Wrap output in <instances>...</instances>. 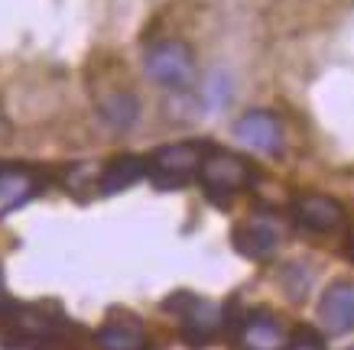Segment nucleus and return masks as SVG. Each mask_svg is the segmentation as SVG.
Masks as SVG:
<instances>
[{
	"label": "nucleus",
	"mask_w": 354,
	"mask_h": 350,
	"mask_svg": "<svg viewBox=\"0 0 354 350\" xmlns=\"http://www.w3.org/2000/svg\"><path fill=\"white\" fill-rule=\"evenodd\" d=\"M234 250L247 260H270L283 244V221L270 211L250 214L234 227Z\"/></svg>",
	"instance_id": "obj_7"
},
{
	"label": "nucleus",
	"mask_w": 354,
	"mask_h": 350,
	"mask_svg": "<svg viewBox=\"0 0 354 350\" xmlns=\"http://www.w3.org/2000/svg\"><path fill=\"white\" fill-rule=\"evenodd\" d=\"M212 143L205 139H185V143H169L147 156V175L156 188H183L198 175L202 156Z\"/></svg>",
	"instance_id": "obj_4"
},
{
	"label": "nucleus",
	"mask_w": 354,
	"mask_h": 350,
	"mask_svg": "<svg viewBox=\"0 0 354 350\" xmlns=\"http://www.w3.org/2000/svg\"><path fill=\"white\" fill-rule=\"evenodd\" d=\"M7 302V292H3V266H0V305Z\"/></svg>",
	"instance_id": "obj_17"
},
{
	"label": "nucleus",
	"mask_w": 354,
	"mask_h": 350,
	"mask_svg": "<svg viewBox=\"0 0 354 350\" xmlns=\"http://www.w3.org/2000/svg\"><path fill=\"white\" fill-rule=\"evenodd\" d=\"M234 137L244 146L263 153V156H279L283 153V124L270 110H247L244 117H237Z\"/></svg>",
	"instance_id": "obj_12"
},
{
	"label": "nucleus",
	"mask_w": 354,
	"mask_h": 350,
	"mask_svg": "<svg viewBox=\"0 0 354 350\" xmlns=\"http://www.w3.org/2000/svg\"><path fill=\"white\" fill-rule=\"evenodd\" d=\"M286 350H325L322 331H315V328H292L290 347H286Z\"/></svg>",
	"instance_id": "obj_15"
},
{
	"label": "nucleus",
	"mask_w": 354,
	"mask_h": 350,
	"mask_svg": "<svg viewBox=\"0 0 354 350\" xmlns=\"http://www.w3.org/2000/svg\"><path fill=\"white\" fill-rule=\"evenodd\" d=\"M95 347L97 350H150V334H147V324L133 311L114 308V311H108L104 324L95 331Z\"/></svg>",
	"instance_id": "obj_11"
},
{
	"label": "nucleus",
	"mask_w": 354,
	"mask_h": 350,
	"mask_svg": "<svg viewBox=\"0 0 354 350\" xmlns=\"http://www.w3.org/2000/svg\"><path fill=\"white\" fill-rule=\"evenodd\" d=\"M143 175H147V159L133 156V153H124V156H114L104 169L97 172V191L101 195H118V191L137 185Z\"/></svg>",
	"instance_id": "obj_14"
},
{
	"label": "nucleus",
	"mask_w": 354,
	"mask_h": 350,
	"mask_svg": "<svg viewBox=\"0 0 354 350\" xmlns=\"http://www.w3.org/2000/svg\"><path fill=\"white\" fill-rule=\"evenodd\" d=\"M162 311H172L179 318V334L189 347H205L221 331V308L192 292H176L162 302Z\"/></svg>",
	"instance_id": "obj_5"
},
{
	"label": "nucleus",
	"mask_w": 354,
	"mask_h": 350,
	"mask_svg": "<svg viewBox=\"0 0 354 350\" xmlns=\"http://www.w3.org/2000/svg\"><path fill=\"white\" fill-rule=\"evenodd\" d=\"M342 253H344V256H348V260H351V263H354V227H351V231H348V237H344Z\"/></svg>",
	"instance_id": "obj_16"
},
{
	"label": "nucleus",
	"mask_w": 354,
	"mask_h": 350,
	"mask_svg": "<svg viewBox=\"0 0 354 350\" xmlns=\"http://www.w3.org/2000/svg\"><path fill=\"white\" fill-rule=\"evenodd\" d=\"M290 334L292 328L279 311H273L270 305H257L241 315L234 334H231V344L234 350H286Z\"/></svg>",
	"instance_id": "obj_6"
},
{
	"label": "nucleus",
	"mask_w": 354,
	"mask_h": 350,
	"mask_svg": "<svg viewBox=\"0 0 354 350\" xmlns=\"http://www.w3.org/2000/svg\"><path fill=\"white\" fill-rule=\"evenodd\" d=\"M91 95H95V104H97V114L101 120L108 124L111 130H130L137 124V114H140V101L137 95L130 91L127 81H91Z\"/></svg>",
	"instance_id": "obj_9"
},
{
	"label": "nucleus",
	"mask_w": 354,
	"mask_h": 350,
	"mask_svg": "<svg viewBox=\"0 0 354 350\" xmlns=\"http://www.w3.org/2000/svg\"><path fill=\"white\" fill-rule=\"evenodd\" d=\"M78 338L82 331L55 302L23 305L7 298L0 305V344L7 350H78Z\"/></svg>",
	"instance_id": "obj_1"
},
{
	"label": "nucleus",
	"mask_w": 354,
	"mask_h": 350,
	"mask_svg": "<svg viewBox=\"0 0 354 350\" xmlns=\"http://www.w3.org/2000/svg\"><path fill=\"white\" fill-rule=\"evenodd\" d=\"M351 350H354V347H351Z\"/></svg>",
	"instance_id": "obj_18"
},
{
	"label": "nucleus",
	"mask_w": 354,
	"mask_h": 350,
	"mask_svg": "<svg viewBox=\"0 0 354 350\" xmlns=\"http://www.w3.org/2000/svg\"><path fill=\"white\" fill-rule=\"evenodd\" d=\"M195 179L202 182L208 202L218 204V208H227L241 191L254 188L257 169H254V162L244 159L241 153L208 146V153L202 156V166H198V175H195Z\"/></svg>",
	"instance_id": "obj_2"
},
{
	"label": "nucleus",
	"mask_w": 354,
	"mask_h": 350,
	"mask_svg": "<svg viewBox=\"0 0 354 350\" xmlns=\"http://www.w3.org/2000/svg\"><path fill=\"white\" fill-rule=\"evenodd\" d=\"M43 191V175L23 166H7L0 169V221L13 214L17 208H23L26 202H32Z\"/></svg>",
	"instance_id": "obj_13"
},
{
	"label": "nucleus",
	"mask_w": 354,
	"mask_h": 350,
	"mask_svg": "<svg viewBox=\"0 0 354 350\" xmlns=\"http://www.w3.org/2000/svg\"><path fill=\"white\" fill-rule=\"evenodd\" d=\"M292 224L309 233H332L344 224V208L342 202H335L332 195L322 191H302L290 204Z\"/></svg>",
	"instance_id": "obj_10"
},
{
	"label": "nucleus",
	"mask_w": 354,
	"mask_h": 350,
	"mask_svg": "<svg viewBox=\"0 0 354 350\" xmlns=\"http://www.w3.org/2000/svg\"><path fill=\"white\" fill-rule=\"evenodd\" d=\"M143 72L153 85L166 91H189L195 85V55L183 39H160L147 46Z\"/></svg>",
	"instance_id": "obj_3"
},
{
	"label": "nucleus",
	"mask_w": 354,
	"mask_h": 350,
	"mask_svg": "<svg viewBox=\"0 0 354 350\" xmlns=\"http://www.w3.org/2000/svg\"><path fill=\"white\" fill-rule=\"evenodd\" d=\"M319 331L328 338H344L354 331V282L351 279H335L322 289L319 305H315Z\"/></svg>",
	"instance_id": "obj_8"
}]
</instances>
